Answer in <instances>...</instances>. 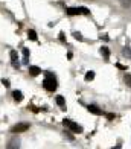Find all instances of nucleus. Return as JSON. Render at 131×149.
I'll use <instances>...</instances> for the list:
<instances>
[{
  "instance_id": "obj_1",
  "label": "nucleus",
  "mask_w": 131,
  "mask_h": 149,
  "mask_svg": "<svg viewBox=\"0 0 131 149\" xmlns=\"http://www.w3.org/2000/svg\"><path fill=\"white\" fill-rule=\"evenodd\" d=\"M43 87L46 90H49V91H55V90H57V81H55V78L52 76V74L47 73L46 79L43 81Z\"/></svg>"
},
{
  "instance_id": "obj_2",
  "label": "nucleus",
  "mask_w": 131,
  "mask_h": 149,
  "mask_svg": "<svg viewBox=\"0 0 131 149\" xmlns=\"http://www.w3.org/2000/svg\"><path fill=\"white\" fill-rule=\"evenodd\" d=\"M63 123H64L67 128H70V130H72L73 132H82V128H81L78 123H75V122H72V120L64 119V122H63Z\"/></svg>"
},
{
  "instance_id": "obj_3",
  "label": "nucleus",
  "mask_w": 131,
  "mask_h": 149,
  "mask_svg": "<svg viewBox=\"0 0 131 149\" xmlns=\"http://www.w3.org/2000/svg\"><path fill=\"white\" fill-rule=\"evenodd\" d=\"M29 130V123H17L15 126H12L11 128V132L14 134H18V132H25Z\"/></svg>"
},
{
  "instance_id": "obj_4",
  "label": "nucleus",
  "mask_w": 131,
  "mask_h": 149,
  "mask_svg": "<svg viewBox=\"0 0 131 149\" xmlns=\"http://www.w3.org/2000/svg\"><path fill=\"white\" fill-rule=\"evenodd\" d=\"M67 14L69 15H78L81 14V12H84V14H90V11H88L87 8H67Z\"/></svg>"
},
{
  "instance_id": "obj_5",
  "label": "nucleus",
  "mask_w": 131,
  "mask_h": 149,
  "mask_svg": "<svg viewBox=\"0 0 131 149\" xmlns=\"http://www.w3.org/2000/svg\"><path fill=\"white\" fill-rule=\"evenodd\" d=\"M6 149H20V139L18 137H12L8 145H6Z\"/></svg>"
},
{
  "instance_id": "obj_6",
  "label": "nucleus",
  "mask_w": 131,
  "mask_h": 149,
  "mask_svg": "<svg viewBox=\"0 0 131 149\" xmlns=\"http://www.w3.org/2000/svg\"><path fill=\"white\" fill-rule=\"evenodd\" d=\"M9 56H11V63H12V65H14V67H18V55H17V52H15V50H11Z\"/></svg>"
},
{
  "instance_id": "obj_7",
  "label": "nucleus",
  "mask_w": 131,
  "mask_h": 149,
  "mask_svg": "<svg viewBox=\"0 0 131 149\" xmlns=\"http://www.w3.org/2000/svg\"><path fill=\"white\" fill-rule=\"evenodd\" d=\"M40 73H41L40 67H37V65H31L29 67V74H31V76H38Z\"/></svg>"
},
{
  "instance_id": "obj_8",
  "label": "nucleus",
  "mask_w": 131,
  "mask_h": 149,
  "mask_svg": "<svg viewBox=\"0 0 131 149\" xmlns=\"http://www.w3.org/2000/svg\"><path fill=\"white\" fill-rule=\"evenodd\" d=\"M88 111H90L92 114H96V116H101L102 111L99 110L98 107H95V105H88Z\"/></svg>"
},
{
  "instance_id": "obj_9",
  "label": "nucleus",
  "mask_w": 131,
  "mask_h": 149,
  "mask_svg": "<svg viewBox=\"0 0 131 149\" xmlns=\"http://www.w3.org/2000/svg\"><path fill=\"white\" fill-rule=\"evenodd\" d=\"M12 96H14V99H15L17 102H22V100H23V93H22V91H18V90L14 91V93H12Z\"/></svg>"
},
{
  "instance_id": "obj_10",
  "label": "nucleus",
  "mask_w": 131,
  "mask_h": 149,
  "mask_svg": "<svg viewBox=\"0 0 131 149\" xmlns=\"http://www.w3.org/2000/svg\"><path fill=\"white\" fill-rule=\"evenodd\" d=\"M101 55L104 56L105 59H108V56H110V50H108V47H101Z\"/></svg>"
},
{
  "instance_id": "obj_11",
  "label": "nucleus",
  "mask_w": 131,
  "mask_h": 149,
  "mask_svg": "<svg viewBox=\"0 0 131 149\" xmlns=\"http://www.w3.org/2000/svg\"><path fill=\"white\" fill-rule=\"evenodd\" d=\"M27 37H29V40H32V41H37V32L35 31H27Z\"/></svg>"
},
{
  "instance_id": "obj_12",
  "label": "nucleus",
  "mask_w": 131,
  "mask_h": 149,
  "mask_svg": "<svg viewBox=\"0 0 131 149\" xmlns=\"http://www.w3.org/2000/svg\"><path fill=\"white\" fill-rule=\"evenodd\" d=\"M57 104L61 107V108H66V100L63 96H57Z\"/></svg>"
},
{
  "instance_id": "obj_13",
  "label": "nucleus",
  "mask_w": 131,
  "mask_h": 149,
  "mask_svg": "<svg viewBox=\"0 0 131 149\" xmlns=\"http://www.w3.org/2000/svg\"><path fill=\"white\" fill-rule=\"evenodd\" d=\"M120 5L123 8H131V0H120Z\"/></svg>"
},
{
  "instance_id": "obj_14",
  "label": "nucleus",
  "mask_w": 131,
  "mask_h": 149,
  "mask_svg": "<svg viewBox=\"0 0 131 149\" xmlns=\"http://www.w3.org/2000/svg\"><path fill=\"white\" fill-rule=\"evenodd\" d=\"M95 78V73L93 72H87V74H85V81H92Z\"/></svg>"
},
{
  "instance_id": "obj_15",
  "label": "nucleus",
  "mask_w": 131,
  "mask_h": 149,
  "mask_svg": "<svg viewBox=\"0 0 131 149\" xmlns=\"http://www.w3.org/2000/svg\"><path fill=\"white\" fill-rule=\"evenodd\" d=\"M123 55H125L127 58H131V49L130 47H125V49H123Z\"/></svg>"
},
{
  "instance_id": "obj_16",
  "label": "nucleus",
  "mask_w": 131,
  "mask_h": 149,
  "mask_svg": "<svg viewBox=\"0 0 131 149\" xmlns=\"http://www.w3.org/2000/svg\"><path fill=\"white\" fill-rule=\"evenodd\" d=\"M125 82H127V85L128 87H131V74L128 73V74H125Z\"/></svg>"
},
{
  "instance_id": "obj_17",
  "label": "nucleus",
  "mask_w": 131,
  "mask_h": 149,
  "mask_svg": "<svg viewBox=\"0 0 131 149\" xmlns=\"http://www.w3.org/2000/svg\"><path fill=\"white\" fill-rule=\"evenodd\" d=\"M23 53H25V56H29V49H23Z\"/></svg>"
}]
</instances>
